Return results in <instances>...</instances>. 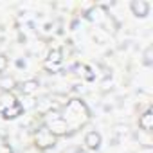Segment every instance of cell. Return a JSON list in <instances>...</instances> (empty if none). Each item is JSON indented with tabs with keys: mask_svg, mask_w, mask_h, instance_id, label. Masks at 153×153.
<instances>
[{
	"mask_svg": "<svg viewBox=\"0 0 153 153\" xmlns=\"http://www.w3.org/2000/svg\"><path fill=\"white\" fill-rule=\"evenodd\" d=\"M7 58L4 56V54H0V74H2V72H6V68H7Z\"/></svg>",
	"mask_w": 153,
	"mask_h": 153,
	"instance_id": "4fadbf2b",
	"label": "cell"
},
{
	"mask_svg": "<svg viewBox=\"0 0 153 153\" xmlns=\"http://www.w3.org/2000/svg\"><path fill=\"white\" fill-rule=\"evenodd\" d=\"M56 142H58V139L49 131V128L43 124L42 128H38V131L34 133V144H36V148L38 149H51V148H54L56 146Z\"/></svg>",
	"mask_w": 153,
	"mask_h": 153,
	"instance_id": "6da1fadb",
	"label": "cell"
},
{
	"mask_svg": "<svg viewBox=\"0 0 153 153\" xmlns=\"http://www.w3.org/2000/svg\"><path fill=\"white\" fill-rule=\"evenodd\" d=\"M61 59H63V54H61V51L59 49H54V51H51L49 52V56H47V61L45 63H51V65H59L61 63Z\"/></svg>",
	"mask_w": 153,
	"mask_h": 153,
	"instance_id": "8fae6325",
	"label": "cell"
},
{
	"mask_svg": "<svg viewBox=\"0 0 153 153\" xmlns=\"http://www.w3.org/2000/svg\"><path fill=\"white\" fill-rule=\"evenodd\" d=\"M0 114H2V119H16L24 114V108L20 103L13 105V106H6V108H0Z\"/></svg>",
	"mask_w": 153,
	"mask_h": 153,
	"instance_id": "52a82bcc",
	"label": "cell"
},
{
	"mask_svg": "<svg viewBox=\"0 0 153 153\" xmlns=\"http://www.w3.org/2000/svg\"><path fill=\"white\" fill-rule=\"evenodd\" d=\"M52 108H54V105H52V101H49V99H42V101L36 103V110H38V114H42V115H49V114L52 112Z\"/></svg>",
	"mask_w": 153,
	"mask_h": 153,
	"instance_id": "9c48e42d",
	"label": "cell"
},
{
	"mask_svg": "<svg viewBox=\"0 0 153 153\" xmlns=\"http://www.w3.org/2000/svg\"><path fill=\"white\" fill-rule=\"evenodd\" d=\"M15 87H16L15 78H11V76H2V78H0V88L4 92H11Z\"/></svg>",
	"mask_w": 153,
	"mask_h": 153,
	"instance_id": "30bf717a",
	"label": "cell"
},
{
	"mask_svg": "<svg viewBox=\"0 0 153 153\" xmlns=\"http://www.w3.org/2000/svg\"><path fill=\"white\" fill-rule=\"evenodd\" d=\"M45 126L49 128V131H51L56 139H58V137H65V135L70 133V126H68V123H67L61 115L56 117V119H49Z\"/></svg>",
	"mask_w": 153,
	"mask_h": 153,
	"instance_id": "3957f363",
	"label": "cell"
},
{
	"mask_svg": "<svg viewBox=\"0 0 153 153\" xmlns=\"http://www.w3.org/2000/svg\"><path fill=\"white\" fill-rule=\"evenodd\" d=\"M4 153H11V149H7V148H4Z\"/></svg>",
	"mask_w": 153,
	"mask_h": 153,
	"instance_id": "9a60e30c",
	"label": "cell"
},
{
	"mask_svg": "<svg viewBox=\"0 0 153 153\" xmlns=\"http://www.w3.org/2000/svg\"><path fill=\"white\" fill-rule=\"evenodd\" d=\"M139 128L146 133H151L153 130V112L151 110H146L139 115Z\"/></svg>",
	"mask_w": 153,
	"mask_h": 153,
	"instance_id": "8992f818",
	"label": "cell"
},
{
	"mask_svg": "<svg viewBox=\"0 0 153 153\" xmlns=\"http://www.w3.org/2000/svg\"><path fill=\"white\" fill-rule=\"evenodd\" d=\"M67 114H68V117H63L67 123H70L72 119H78L79 115H83V117H87L88 119V108H87V105L81 101V99H72L68 105H67ZM65 114V115H67ZM70 126V124H68Z\"/></svg>",
	"mask_w": 153,
	"mask_h": 153,
	"instance_id": "7a4b0ae2",
	"label": "cell"
},
{
	"mask_svg": "<svg viewBox=\"0 0 153 153\" xmlns=\"http://www.w3.org/2000/svg\"><path fill=\"white\" fill-rule=\"evenodd\" d=\"M130 9H131V13L137 18H146L148 13H149V4L146 2V0H131Z\"/></svg>",
	"mask_w": 153,
	"mask_h": 153,
	"instance_id": "277c9868",
	"label": "cell"
},
{
	"mask_svg": "<svg viewBox=\"0 0 153 153\" xmlns=\"http://www.w3.org/2000/svg\"><path fill=\"white\" fill-rule=\"evenodd\" d=\"M101 144H103V137H101L99 131L94 130V131H88V133L85 135V146H87L88 149L96 151V149L101 148Z\"/></svg>",
	"mask_w": 153,
	"mask_h": 153,
	"instance_id": "5b68a950",
	"label": "cell"
},
{
	"mask_svg": "<svg viewBox=\"0 0 153 153\" xmlns=\"http://www.w3.org/2000/svg\"><path fill=\"white\" fill-rule=\"evenodd\" d=\"M63 153H81V149H79V148H76V146H72V148H67Z\"/></svg>",
	"mask_w": 153,
	"mask_h": 153,
	"instance_id": "5bb4252c",
	"label": "cell"
},
{
	"mask_svg": "<svg viewBox=\"0 0 153 153\" xmlns=\"http://www.w3.org/2000/svg\"><path fill=\"white\" fill-rule=\"evenodd\" d=\"M142 63L144 65H153V47L149 45V47H146V51H144V54H142Z\"/></svg>",
	"mask_w": 153,
	"mask_h": 153,
	"instance_id": "7c38bea8",
	"label": "cell"
},
{
	"mask_svg": "<svg viewBox=\"0 0 153 153\" xmlns=\"http://www.w3.org/2000/svg\"><path fill=\"white\" fill-rule=\"evenodd\" d=\"M38 88H40L38 79H27V81H24L20 85V90H22L24 96H33L34 92H38Z\"/></svg>",
	"mask_w": 153,
	"mask_h": 153,
	"instance_id": "ba28073f",
	"label": "cell"
}]
</instances>
